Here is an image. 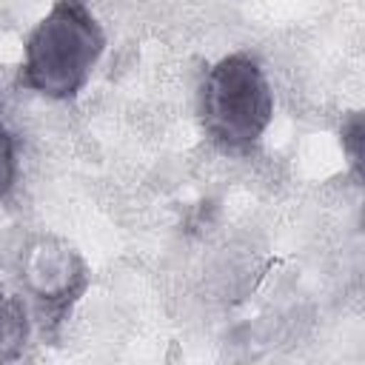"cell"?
I'll return each instance as SVG.
<instances>
[{"mask_svg": "<svg viewBox=\"0 0 365 365\" xmlns=\"http://www.w3.org/2000/svg\"><path fill=\"white\" fill-rule=\"evenodd\" d=\"M23 277L43 322H60L88 282L83 259L60 240H40L26 254Z\"/></svg>", "mask_w": 365, "mask_h": 365, "instance_id": "cell-3", "label": "cell"}, {"mask_svg": "<svg viewBox=\"0 0 365 365\" xmlns=\"http://www.w3.org/2000/svg\"><path fill=\"white\" fill-rule=\"evenodd\" d=\"M200 111L217 145L228 151L251 148L274 114V97L259 63L248 54H228L211 66L202 83Z\"/></svg>", "mask_w": 365, "mask_h": 365, "instance_id": "cell-2", "label": "cell"}, {"mask_svg": "<svg viewBox=\"0 0 365 365\" xmlns=\"http://www.w3.org/2000/svg\"><path fill=\"white\" fill-rule=\"evenodd\" d=\"M29 339V317L17 297L0 288V362H11L23 354Z\"/></svg>", "mask_w": 365, "mask_h": 365, "instance_id": "cell-4", "label": "cell"}, {"mask_svg": "<svg viewBox=\"0 0 365 365\" xmlns=\"http://www.w3.org/2000/svg\"><path fill=\"white\" fill-rule=\"evenodd\" d=\"M359 134H362L359 117H351V134L342 137V140H351V163H354V165H359V140H362Z\"/></svg>", "mask_w": 365, "mask_h": 365, "instance_id": "cell-6", "label": "cell"}, {"mask_svg": "<svg viewBox=\"0 0 365 365\" xmlns=\"http://www.w3.org/2000/svg\"><path fill=\"white\" fill-rule=\"evenodd\" d=\"M17 180V154H14V137L0 123V200L14 188Z\"/></svg>", "mask_w": 365, "mask_h": 365, "instance_id": "cell-5", "label": "cell"}, {"mask_svg": "<svg viewBox=\"0 0 365 365\" xmlns=\"http://www.w3.org/2000/svg\"><path fill=\"white\" fill-rule=\"evenodd\" d=\"M106 48V34L86 0H57L26 40L17 83L54 97H74Z\"/></svg>", "mask_w": 365, "mask_h": 365, "instance_id": "cell-1", "label": "cell"}]
</instances>
